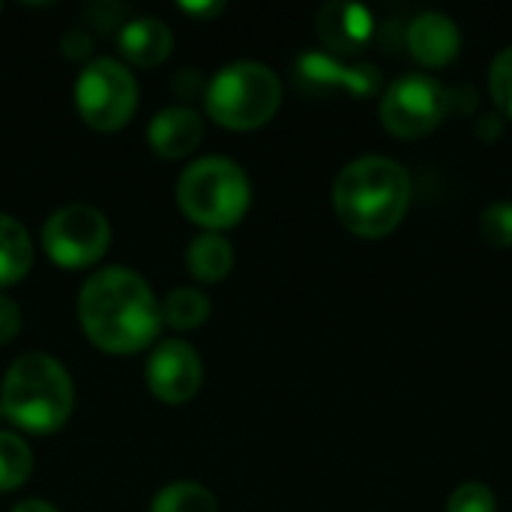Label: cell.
<instances>
[{
	"mask_svg": "<svg viewBox=\"0 0 512 512\" xmlns=\"http://www.w3.org/2000/svg\"><path fill=\"white\" fill-rule=\"evenodd\" d=\"M78 321L87 339L108 354H135L162 330V303L129 267H102L81 285Z\"/></svg>",
	"mask_w": 512,
	"mask_h": 512,
	"instance_id": "1",
	"label": "cell"
},
{
	"mask_svg": "<svg viewBox=\"0 0 512 512\" xmlns=\"http://www.w3.org/2000/svg\"><path fill=\"white\" fill-rule=\"evenodd\" d=\"M411 207V174L387 156H360L348 162L333 183V210L339 222L366 240L393 234Z\"/></svg>",
	"mask_w": 512,
	"mask_h": 512,
	"instance_id": "2",
	"label": "cell"
},
{
	"mask_svg": "<svg viewBox=\"0 0 512 512\" xmlns=\"http://www.w3.org/2000/svg\"><path fill=\"white\" fill-rule=\"evenodd\" d=\"M0 408L24 432H57L75 408V387L66 366L42 351L15 357L0 384Z\"/></svg>",
	"mask_w": 512,
	"mask_h": 512,
	"instance_id": "3",
	"label": "cell"
},
{
	"mask_svg": "<svg viewBox=\"0 0 512 512\" xmlns=\"http://www.w3.org/2000/svg\"><path fill=\"white\" fill-rule=\"evenodd\" d=\"M177 204L186 219L207 231L234 228L252 204V183L234 159L201 156L180 174Z\"/></svg>",
	"mask_w": 512,
	"mask_h": 512,
	"instance_id": "4",
	"label": "cell"
},
{
	"mask_svg": "<svg viewBox=\"0 0 512 512\" xmlns=\"http://www.w3.org/2000/svg\"><path fill=\"white\" fill-rule=\"evenodd\" d=\"M204 105L225 129H258L276 117L282 105V81L267 63L234 60L207 78Z\"/></svg>",
	"mask_w": 512,
	"mask_h": 512,
	"instance_id": "5",
	"label": "cell"
},
{
	"mask_svg": "<svg viewBox=\"0 0 512 512\" xmlns=\"http://www.w3.org/2000/svg\"><path fill=\"white\" fill-rule=\"evenodd\" d=\"M75 108L81 120L99 132H114L129 123L138 108V81L126 63L114 57L87 60L75 78Z\"/></svg>",
	"mask_w": 512,
	"mask_h": 512,
	"instance_id": "6",
	"label": "cell"
},
{
	"mask_svg": "<svg viewBox=\"0 0 512 512\" xmlns=\"http://www.w3.org/2000/svg\"><path fill=\"white\" fill-rule=\"evenodd\" d=\"M111 243V225L90 204H63L42 225V249L63 270L96 264Z\"/></svg>",
	"mask_w": 512,
	"mask_h": 512,
	"instance_id": "7",
	"label": "cell"
},
{
	"mask_svg": "<svg viewBox=\"0 0 512 512\" xmlns=\"http://www.w3.org/2000/svg\"><path fill=\"white\" fill-rule=\"evenodd\" d=\"M447 111V90L423 72H408L396 78L381 96L384 129L405 141L435 132L444 123Z\"/></svg>",
	"mask_w": 512,
	"mask_h": 512,
	"instance_id": "8",
	"label": "cell"
},
{
	"mask_svg": "<svg viewBox=\"0 0 512 512\" xmlns=\"http://www.w3.org/2000/svg\"><path fill=\"white\" fill-rule=\"evenodd\" d=\"M144 381L159 402L183 405L201 390L204 366H201L198 351L189 342L165 339L150 351L144 363Z\"/></svg>",
	"mask_w": 512,
	"mask_h": 512,
	"instance_id": "9",
	"label": "cell"
},
{
	"mask_svg": "<svg viewBox=\"0 0 512 512\" xmlns=\"http://www.w3.org/2000/svg\"><path fill=\"white\" fill-rule=\"evenodd\" d=\"M294 78L306 93H330L348 90L357 99H369L381 90V72L369 63H339L330 54L306 51L294 63Z\"/></svg>",
	"mask_w": 512,
	"mask_h": 512,
	"instance_id": "10",
	"label": "cell"
},
{
	"mask_svg": "<svg viewBox=\"0 0 512 512\" xmlns=\"http://www.w3.org/2000/svg\"><path fill=\"white\" fill-rule=\"evenodd\" d=\"M315 30L327 48H333L339 54H351V51H360L369 45V39L375 33V15L360 3L333 0L318 9Z\"/></svg>",
	"mask_w": 512,
	"mask_h": 512,
	"instance_id": "11",
	"label": "cell"
},
{
	"mask_svg": "<svg viewBox=\"0 0 512 512\" xmlns=\"http://www.w3.org/2000/svg\"><path fill=\"white\" fill-rule=\"evenodd\" d=\"M408 48L414 60L429 69L447 66L462 51V30L444 12H420L408 27Z\"/></svg>",
	"mask_w": 512,
	"mask_h": 512,
	"instance_id": "12",
	"label": "cell"
},
{
	"mask_svg": "<svg viewBox=\"0 0 512 512\" xmlns=\"http://www.w3.org/2000/svg\"><path fill=\"white\" fill-rule=\"evenodd\" d=\"M204 138V120L189 105H168L153 114L147 126V141L153 153L162 159H183L189 156Z\"/></svg>",
	"mask_w": 512,
	"mask_h": 512,
	"instance_id": "13",
	"label": "cell"
},
{
	"mask_svg": "<svg viewBox=\"0 0 512 512\" xmlns=\"http://www.w3.org/2000/svg\"><path fill=\"white\" fill-rule=\"evenodd\" d=\"M117 45L129 63L150 69V66H159L171 54L174 33L156 15H135V18H126L123 27L117 30Z\"/></svg>",
	"mask_w": 512,
	"mask_h": 512,
	"instance_id": "14",
	"label": "cell"
},
{
	"mask_svg": "<svg viewBox=\"0 0 512 512\" xmlns=\"http://www.w3.org/2000/svg\"><path fill=\"white\" fill-rule=\"evenodd\" d=\"M186 267L198 282H219L234 267V246L219 231H204L186 246Z\"/></svg>",
	"mask_w": 512,
	"mask_h": 512,
	"instance_id": "15",
	"label": "cell"
},
{
	"mask_svg": "<svg viewBox=\"0 0 512 512\" xmlns=\"http://www.w3.org/2000/svg\"><path fill=\"white\" fill-rule=\"evenodd\" d=\"M30 264H33V243L27 228L9 213H0V288L24 279Z\"/></svg>",
	"mask_w": 512,
	"mask_h": 512,
	"instance_id": "16",
	"label": "cell"
},
{
	"mask_svg": "<svg viewBox=\"0 0 512 512\" xmlns=\"http://www.w3.org/2000/svg\"><path fill=\"white\" fill-rule=\"evenodd\" d=\"M159 303H162V324H168L174 330H192L210 318V297L189 285L171 288L165 294V300H159Z\"/></svg>",
	"mask_w": 512,
	"mask_h": 512,
	"instance_id": "17",
	"label": "cell"
},
{
	"mask_svg": "<svg viewBox=\"0 0 512 512\" xmlns=\"http://www.w3.org/2000/svg\"><path fill=\"white\" fill-rule=\"evenodd\" d=\"M150 512H219V501L201 483L180 480L156 492Z\"/></svg>",
	"mask_w": 512,
	"mask_h": 512,
	"instance_id": "18",
	"label": "cell"
},
{
	"mask_svg": "<svg viewBox=\"0 0 512 512\" xmlns=\"http://www.w3.org/2000/svg\"><path fill=\"white\" fill-rule=\"evenodd\" d=\"M33 471L30 447L15 432H0V492H12L27 483Z\"/></svg>",
	"mask_w": 512,
	"mask_h": 512,
	"instance_id": "19",
	"label": "cell"
},
{
	"mask_svg": "<svg viewBox=\"0 0 512 512\" xmlns=\"http://www.w3.org/2000/svg\"><path fill=\"white\" fill-rule=\"evenodd\" d=\"M480 234L489 246L512 249V201H495L483 210Z\"/></svg>",
	"mask_w": 512,
	"mask_h": 512,
	"instance_id": "20",
	"label": "cell"
},
{
	"mask_svg": "<svg viewBox=\"0 0 512 512\" xmlns=\"http://www.w3.org/2000/svg\"><path fill=\"white\" fill-rule=\"evenodd\" d=\"M489 93L498 114L512 120V45L504 48L489 66Z\"/></svg>",
	"mask_w": 512,
	"mask_h": 512,
	"instance_id": "21",
	"label": "cell"
},
{
	"mask_svg": "<svg viewBox=\"0 0 512 512\" xmlns=\"http://www.w3.org/2000/svg\"><path fill=\"white\" fill-rule=\"evenodd\" d=\"M447 512H498V501H495V492L486 486V483H462L450 501H447Z\"/></svg>",
	"mask_w": 512,
	"mask_h": 512,
	"instance_id": "22",
	"label": "cell"
},
{
	"mask_svg": "<svg viewBox=\"0 0 512 512\" xmlns=\"http://www.w3.org/2000/svg\"><path fill=\"white\" fill-rule=\"evenodd\" d=\"M171 90H174V96L177 99H195V96H204V90H207V81H204V75H201V69H180L174 78H171Z\"/></svg>",
	"mask_w": 512,
	"mask_h": 512,
	"instance_id": "23",
	"label": "cell"
},
{
	"mask_svg": "<svg viewBox=\"0 0 512 512\" xmlns=\"http://www.w3.org/2000/svg\"><path fill=\"white\" fill-rule=\"evenodd\" d=\"M123 15H126V6H120V3H90L84 9V18L99 30H108L114 24L123 27Z\"/></svg>",
	"mask_w": 512,
	"mask_h": 512,
	"instance_id": "24",
	"label": "cell"
},
{
	"mask_svg": "<svg viewBox=\"0 0 512 512\" xmlns=\"http://www.w3.org/2000/svg\"><path fill=\"white\" fill-rule=\"evenodd\" d=\"M18 330H21V309L9 294L0 291V345L12 342Z\"/></svg>",
	"mask_w": 512,
	"mask_h": 512,
	"instance_id": "25",
	"label": "cell"
},
{
	"mask_svg": "<svg viewBox=\"0 0 512 512\" xmlns=\"http://www.w3.org/2000/svg\"><path fill=\"white\" fill-rule=\"evenodd\" d=\"M60 45H63V54H66V57L81 60V57H90L93 36H90V30H84V27H69V30L63 33Z\"/></svg>",
	"mask_w": 512,
	"mask_h": 512,
	"instance_id": "26",
	"label": "cell"
},
{
	"mask_svg": "<svg viewBox=\"0 0 512 512\" xmlns=\"http://www.w3.org/2000/svg\"><path fill=\"white\" fill-rule=\"evenodd\" d=\"M501 135H504V120H501V114H483V117L477 120V138H480V141L492 144V141L501 138Z\"/></svg>",
	"mask_w": 512,
	"mask_h": 512,
	"instance_id": "27",
	"label": "cell"
},
{
	"mask_svg": "<svg viewBox=\"0 0 512 512\" xmlns=\"http://www.w3.org/2000/svg\"><path fill=\"white\" fill-rule=\"evenodd\" d=\"M180 9L195 15V18H210V15H219L225 9V3H216V0H210V3H180Z\"/></svg>",
	"mask_w": 512,
	"mask_h": 512,
	"instance_id": "28",
	"label": "cell"
},
{
	"mask_svg": "<svg viewBox=\"0 0 512 512\" xmlns=\"http://www.w3.org/2000/svg\"><path fill=\"white\" fill-rule=\"evenodd\" d=\"M12 512H57V507L48 504V501H39V498H27V501L15 504Z\"/></svg>",
	"mask_w": 512,
	"mask_h": 512,
	"instance_id": "29",
	"label": "cell"
},
{
	"mask_svg": "<svg viewBox=\"0 0 512 512\" xmlns=\"http://www.w3.org/2000/svg\"><path fill=\"white\" fill-rule=\"evenodd\" d=\"M0 12H3V3H0Z\"/></svg>",
	"mask_w": 512,
	"mask_h": 512,
	"instance_id": "30",
	"label": "cell"
},
{
	"mask_svg": "<svg viewBox=\"0 0 512 512\" xmlns=\"http://www.w3.org/2000/svg\"><path fill=\"white\" fill-rule=\"evenodd\" d=\"M0 417H3V408H0Z\"/></svg>",
	"mask_w": 512,
	"mask_h": 512,
	"instance_id": "31",
	"label": "cell"
}]
</instances>
